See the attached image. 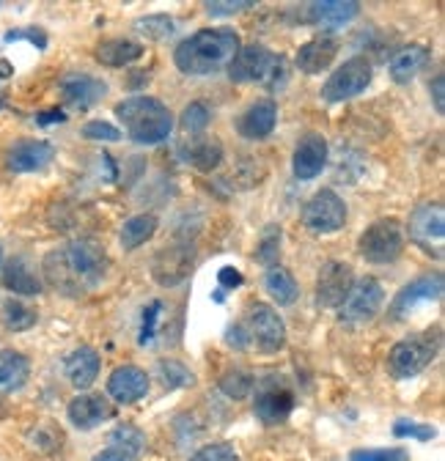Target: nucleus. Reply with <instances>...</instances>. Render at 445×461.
<instances>
[{"mask_svg":"<svg viewBox=\"0 0 445 461\" xmlns=\"http://www.w3.org/2000/svg\"><path fill=\"white\" fill-rule=\"evenodd\" d=\"M107 253L96 240H72L44 258V275L55 292L83 297L107 277Z\"/></svg>","mask_w":445,"mask_h":461,"instance_id":"nucleus-1","label":"nucleus"},{"mask_svg":"<svg viewBox=\"0 0 445 461\" xmlns=\"http://www.w3.org/2000/svg\"><path fill=\"white\" fill-rule=\"evenodd\" d=\"M240 47V33L234 28H204L177 47L174 64L185 75H214L232 64Z\"/></svg>","mask_w":445,"mask_h":461,"instance_id":"nucleus-2","label":"nucleus"},{"mask_svg":"<svg viewBox=\"0 0 445 461\" xmlns=\"http://www.w3.org/2000/svg\"><path fill=\"white\" fill-rule=\"evenodd\" d=\"M116 119L124 122L127 138L138 146H157L174 132V115L154 96H132L116 104Z\"/></svg>","mask_w":445,"mask_h":461,"instance_id":"nucleus-3","label":"nucleus"},{"mask_svg":"<svg viewBox=\"0 0 445 461\" xmlns=\"http://www.w3.org/2000/svg\"><path fill=\"white\" fill-rule=\"evenodd\" d=\"M229 77L234 83H261L267 88H277V83L286 77V64L281 55L269 52L267 47L248 44L232 58Z\"/></svg>","mask_w":445,"mask_h":461,"instance_id":"nucleus-4","label":"nucleus"},{"mask_svg":"<svg viewBox=\"0 0 445 461\" xmlns=\"http://www.w3.org/2000/svg\"><path fill=\"white\" fill-rule=\"evenodd\" d=\"M440 343H442L440 327L413 332L391 349V355H387V368H391V374L396 379H410V376L421 374L437 357Z\"/></svg>","mask_w":445,"mask_h":461,"instance_id":"nucleus-5","label":"nucleus"},{"mask_svg":"<svg viewBox=\"0 0 445 461\" xmlns=\"http://www.w3.org/2000/svg\"><path fill=\"white\" fill-rule=\"evenodd\" d=\"M404 250V228L399 220L385 217L371 222L358 242V253L368 264H394Z\"/></svg>","mask_w":445,"mask_h":461,"instance_id":"nucleus-6","label":"nucleus"},{"mask_svg":"<svg viewBox=\"0 0 445 461\" xmlns=\"http://www.w3.org/2000/svg\"><path fill=\"white\" fill-rule=\"evenodd\" d=\"M242 332L248 338V346H256L264 355H275L286 346V327L269 305L253 303L245 313Z\"/></svg>","mask_w":445,"mask_h":461,"instance_id":"nucleus-7","label":"nucleus"},{"mask_svg":"<svg viewBox=\"0 0 445 461\" xmlns=\"http://www.w3.org/2000/svg\"><path fill=\"white\" fill-rule=\"evenodd\" d=\"M300 220L311 234H332V230H341L347 222V203L336 190H319L303 206Z\"/></svg>","mask_w":445,"mask_h":461,"instance_id":"nucleus-8","label":"nucleus"},{"mask_svg":"<svg viewBox=\"0 0 445 461\" xmlns=\"http://www.w3.org/2000/svg\"><path fill=\"white\" fill-rule=\"evenodd\" d=\"M368 86H371V64L363 55H355L327 77V83L322 86V99L327 104H339V102L355 99Z\"/></svg>","mask_w":445,"mask_h":461,"instance_id":"nucleus-9","label":"nucleus"},{"mask_svg":"<svg viewBox=\"0 0 445 461\" xmlns=\"http://www.w3.org/2000/svg\"><path fill=\"white\" fill-rule=\"evenodd\" d=\"M410 237L421 245L429 256L442 258V240H445V212L440 203H423L410 217Z\"/></svg>","mask_w":445,"mask_h":461,"instance_id":"nucleus-10","label":"nucleus"},{"mask_svg":"<svg viewBox=\"0 0 445 461\" xmlns=\"http://www.w3.org/2000/svg\"><path fill=\"white\" fill-rule=\"evenodd\" d=\"M253 410H256L261 423H281L295 410V393L289 390V384L284 379L269 376L256 390V407Z\"/></svg>","mask_w":445,"mask_h":461,"instance_id":"nucleus-11","label":"nucleus"},{"mask_svg":"<svg viewBox=\"0 0 445 461\" xmlns=\"http://www.w3.org/2000/svg\"><path fill=\"white\" fill-rule=\"evenodd\" d=\"M442 297V275L434 272V275H421L415 277L410 285H404L402 292L394 297L391 308H387V316L394 321H402L407 319L418 305H426V303H437Z\"/></svg>","mask_w":445,"mask_h":461,"instance_id":"nucleus-12","label":"nucleus"},{"mask_svg":"<svg viewBox=\"0 0 445 461\" xmlns=\"http://www.w3.org/2000/svg\"><path fill=\"white\" fill-rule=\"evenodd\" d=\"M382 303H385V292H382L379 280L360 277L352 283L347 300L341 303V321H350V324L368 321L379 313Z\"/></svg>","mask_w":445,"mask_h":461,"instance_id":"nucleus-13","label":"nucleus"},{"mask_svg":"<svg viewBox=\"0 0 445 461\" xmlns=\"http://www.w3.org/2000/svg\"><path fill=\"white\" fill-rule=\"evenodd\" d=\"M355 277H352V267L344 261H327L319 269L316 277V305L319 308H341V303L347 300L350 288H352Z\"/></svg>","mask_w":445,"mask_h":461,"instance_id":"nucleus-14","label":"nucleus"},{"mask_svg":"<svg viewBox=\"0 0 445 461\" xmlns=\"http://www.w3.org/2000/svg\"><path fill=\"white\" fill-rule=\"evenodd\" d=\"M193 269V248H165L157 253L151 264V275L159 285L174 288L179 285Z\"/></svg>","mask_w":445,"mask_h":461,"instance_id":"nucleus-15","label":"nucleus"},{"mask_svg":"<svg viewBox=\"0 0 445 461\" xmlns=\"http://www.w3.org/2000/svg\"><path fill=\"white\" fill-rule=\"evenodd\" d=\"M149 393V376L138 366H119L107 376V395L119 403H135Z\"/></svg>","mask_w":445,"mask_h":461,"instance_id":"nucleus-16","label":"nucleus"},{"mask_svg":"<svg viewBox=\"0 0 445 461\" xmlns=\"http://www.w3.org/2000/svg\"><path fill=\"white\" fill-rule=\"evenodd\" d=\"M324 165H327V140L322 135H305L300 140V146L295 149V157H292L295 176L303 182L316 179L324 170Z\"/></svg>","mask_w":445,"mask_h":461,"instance_id":"nucleus-17","label":"nucleus"},{"mask_svg":"<svg viewBox=\"0 0 445 461\" xmlns=\"http://www.w3.org/2000/svg\"><path fill=\"white\" fill-rule=\"evenodd\" d=\"M107 94V83L91 75H69L61 80V96L75 110H91Z\"/></svg>","mask_w":445,"mask_h":461,"instance_id":"nucleus-18","label":"nucleus"},{"mask_svg":"<svg viewBox=\"0 0 445 461\" xmlns=\"http://www.w3.org/2000/svg\"><path fill=\"white\" fill-rule=\"evenodd\" d=\"M55 157V149L47 140H17L6 151V167L14 173H33L50 165Z\"/></svg>","mask_w":445,"mask_h":461,"instance_id":"nucleus-19","label":"nucleus"},{"mask_svg":"<svg viewBox=\"0 0 445 461\" xmlns=\"http://www.w3.org/2000/svg\"><path fill=\"white\" fill-rule=\"evenodd\" d=\"M67 412H69L72 426H77L80 431H91L94 426H99V423H104V420H110L116 415V410L110 407L107 398L91 395V393H83V395L72 398Z\"/></svg>","mask_w":445,"mask_h":461,"instance_id":"nucleus-20","label":"nucleus"},{"mask_svg":"<svg viewBox=\"0 0 445 461\" xmlns=\"http://www.w3.org/2000/svg\"><path fill=\"white\" fill-rule=\"evenodd\" d=\"M275 122H277L275 99H259L237 119V132L248 140H261L275 130Z\"/></svg>","mask_w":445,"mask_h":461,"instance_id":"nucleus-21","label":"nucleus"},{"mask_svg":"<svg viewBox=\"0 0 445 461\" xmlns=\"http://www.w3.org/2000/svg\"><path fill=\"white\" fill-rule=\"evenodd\" d=\"M358 14L360 4H352V0H324V4L308 6V23L322 31H339L350 25Z\"/></svg>","mask_w":445,"mask_h":461,"instance_id":"nucleus-22","label":"nucleus"},{"mask_svg":"<svg viewBox=\"0 0 445 461\" xmlns=\"http://www.w3.org/2000/svg\"><path fill=\"white\" fill-rule=\"evenodd\" d=\"M336 55H339V41L332 36H319V39L305 41L297 50L295 64L305 75H322L332 61H336Z\"/></svg>","mask_w":445,"mask_h":461,"instance_id":"nucleus-23","label":"nucleus"},{"mask_svg":"<svg viewBox=\"0 0 445 461\" xmlns=\"http://www.w3.org/2000/svg\"><path fill=\"white\" fill-rule=\"evenodd\" d=\"M4 285L9 288L12 294H20V297L41 294V280H39V275L33 272V267L23 256L6 261V267H4Z\"/></svg>","mask_w":445,"mask_h":461,"instance_id":"nucleus-24","label":"nucleus"},{"mask_svg":"<svg viewBox=\"0 0 445 461\" xmlns=\"http://www.w3.org/2000/svg\"><path fill=\"white\" fill-rule=\"evenodd\" d=\"M429 61V47L423 44H407L402 50L394 52L391 64H387V72H391L394 83H410Z\"/></svg>","mask_w":445,"mask_h":461,"instance_id":"nucleus-25","label":"nucleus"},{"mask_svg":"<svg viewBox=\"0 0 445 461\" xmlns=\"http://www.w3.org/2000/svg\"><path fill=\"white\" fill-rule=\"evenodd\" d=\"M64 371H67L69 382L77 390H88L99 376V355H96V349H91V346H80V349H75L67 357Z\"/></svg>","mask_w":445,"mask_h":461,"instance_id":"nucleus-26","label":"nucleus"},{"mask_svg":"<svg viewBox=\"0 0 445 461\" xmlns=\"http://www.w3.org/2000/svg\"><path fill=\"white\" fill-rule=\"evenodd\" d=\"M179 157H182L187 165H193L195 170L209 173V170H214V167L222 162V146H220V140H214V138H198V140L182 143V146H179Z\"/></svg>","mask_w":445,"mask_h":461,"instance_id":"nucleus-27","label":"nucleus"},{"mask_svg":"<svg viewBox=\"0 0 445 461\" xmlns=\"http://www.w3.org/2000/svg\"><path fill=\"white\" fill-rule=\"evenodd\" d=\"M143 55V44L132 39H110L96 47V61L110 69H124Z\"/></svg>","mask_w":445,"mask_h":461,"instance_id":"nucleus-28","label":"nucleus"},{"mask_svg":"<svg viewBox=\"0 0 445 461\" xmlns=\"http://www.w3.org/2000/svg\"><path fill=\"white\" fill-rule=\"evenodd\" d=\"M31 376V363L25 355L14 349L0 352V393H14L20 390Z\"/></svg>","mask_w":445,"mask_h":461,"instance_id":"nucleus-29","label":"nucleus"},{"mask_svg":"<svg viewBox=\"0 0 445 461\" xmlns=\"http://www.w3.org/2000/svg\"><path fill=\"white\" fill-rule=\"evenodd\" d=\"M264 288L267 294L277 303V305H295L297 294H300V285L295 280V275L284 267H269L264 275Z\"/></svg>","mask_w":445,"mask_h":461,"instance_id":"nucleus-30","label":"nucleus"},{"mask_svg":"<svg viewBox=\"0 0 445 461\" xmlns=\"http://www.w3.org/2000/svg\"><path fill=\"white\" fill-rule=\"evenodd\" d=\"M157 230V217L154 214H135L124 222L122 228V248L127 253L138 250L141 245H146Z\"/></svg>","mask_w":445,"mask_h":461,"instance_id":"nucleus-31","label":"nucleus"},{"mask_svg":"<svg viewBox=\"0 0 445 461\" xmlns=\"http://www.w3.org/2000/svg\"><path fill=\"white\" fill-rule=\"evenodd\" d=\"M281 242H284V228L269 222L261 237H259V245H256V261L264 264L267 269L277 264V258H281Z\"/></svg>","mask_w":445,"mask_h":461,"instance_id":"nucleus-32","label":"nucleus"},{"mask_svg":"<svg viewBox=\"0 0 445 461\" xmlns=\"http://www.w3.org/2000/svg\"><path fill=\"white\" fill-rule=\"evenodd\" d=\"M135 33H141L143 39L149 41H162V39H168L174 33V20L168 14H149V17H141L135 20Z\"/></svg>","mask_w":445,"mask_h":461,"instance_id":"nucleus-33","label":"nucleus"},{"mask_svg":"<svg viewBox=\"0 0 445 461\" xmlns=\"http://www.w3.org/2000/svg\"><path fill=\"white\" fill-rule=\"evenodd\" d=\"M110 445L132 458V456H138L146 447V437H143V431L138 426L127 423V426H119V429L110 431Z\"/></svg>","mask_w":445,"mask_h":461,"instance_id":"nucleus-34","label":"nucleus"},{"mask_svg":"<svg viewBox=\"0 0 445 461\" xmlns=\"http://www.w3.org/2000/svg\"><path fill=\"white\" fill-rule=\"evenodd\" d=\"M4 324L12 330V332H25V330H31L33 324H36V311L33 308H28L25 303H20V300H6V305H4Z\"/></svg>","mask_w":445,"mask_h":461,"instance_id":"nucleus-35","label":"nucleus"},{"mask_svg":"<svg viewBox=\"0 0 445 461\" xmlns=\"http://www.w3.org/2000/svg\"><path fill=\"white\" fill-rule=\"evenodd\" d=\"M253 384H256V379L248 371H242V368H234L229 374H222V379H220V390L226 393L229 398H234V401L250 395Z\"/></svg>","mask_w":445,"mask_h":461,"instance_id":"nucleus-36","label":"nucleus"},{"mask_svg":"<svg viewBox=\"0 0 445 461\" xmlns=\"http://www.w3.org/2000/svg\"><path fill=\"white\" fill-rule=\"evenodd\" d=\"M182 130L185 132H190V135H198V132H204L206 127H209V122H212V113H209V107L204 104V102H190L185 110H182Z\"/></svg>","mask_w":445,"mask_h":461,"instance_id":"nucleus-37","label":"nucleus"},{"mask_svg":"<svg viewBox=\"0 0 445 461\" xmlns=\"http://www.w3.org/2000/svg\"><path fill=\"white\" fill-rule=\"evenodd\" d=\"M159 374H162V379L168 387H193V382H195V376L179 360H162Z\"/></svg>","mask_w":445,"mask_h":461,"instance_id":"nucleus-38","label":"nucleus"},{"mask_svg":"<svg viewBox=\"0 0 445 461\" xmlns=\"http://www.w3.org/2000/svg\"><path fill=\"white\" fill-rule=\"evenodd\" d=\"M352 461H410L402 447H374V450H352Z\"/></svg>","mask_w":445,"mask_h":461,"instance_id":"nucleus-39","label":"nucleus"},{"mask_svg":"<svg viewBox=\"0 0 445 461\" xmlns=\"http://www.w3.org/2000/svg\"><path fill=\"white\" fill-rule=\"evenodd\" d=\"M83 138H88V140H104V143H116V140H122V130L114 127L110 122H88V124L83 127Z\"/></svg>","mask_w":445,"mask_h":461,"instance_id":"nucleus-40","label":"nucleus"},{"mask_svg":"<svg viewBox=\"0 0 445 461\" xmlns=\"http://www.w3.org/2000/svg\"><path fill=\"white\" fill-rule=\"evenodd\" d=\"M190 461H240L232 445H206L190 456Z\"/></svg>","mask_w":445,"mask_h":461,"instance_id":"nucleus-41","label":"nucleus"},{"mask_svg":"<svg viewBox=\"0 0 445 461\" xmlns=\"http://www.w3.org/2000/svg\"><path fill=\"white\" fill-rule=\"evenodd\" d=\"M159 311H162V303H159V300L149 303V308L143 311V321H141V335H138V343H141V346H149V343L154 340V327H157Z\"/></svg>","mask_w":445,"mask_h":461,"instance_id":"nucleus-42","label":"nucleus"},{"mask_svg":"<svg viewBox=\"0 0 445 461\" xmlns=\"http://www.w3.org/2000/svg\"><path fill=\"white\" fill-rule=\"evenodd\" d=\"M394 434H396V437H418V439H431V437H434V429H431V426H418V423H410V420H396V426H394Z\"/></svg>","mask_w":445,"mask_h":461,"instance_id":"nucleus-43","label":"nucleus"},{"mask_svg":"<svg viewBox=\"0 0 445 461\" xmlns=\"http://www.w3.org/2000/svg\"><path fill=\"white\" fill-rule=\"evenodd\" d=\"M253 4L250 0H237V4H220V0H214V4H206V12L212 17H226V14H237V12H245L250 9Z\"/></svg>","mask_w":445,"mask_h":461,"instance_id":"nucleus-44","label":"nucleus"},{"mask_svg":"<svg viewBox=\"0 0 445 461\" xmlns=\"http://www.w3.org/2000/svg\"><path fill=\"white\" fill-rule=\"evenodd\" d=\"M17 39H28V41H33L39 50L47 47V36H44V31H39V28H25V31H9V33H6V41H17Z\"/></svg>","mask_w":445,"mask_h":461,"instance_id":"nucleus-45","label":"nucleus"},{"mask_svg":"<svg viewBox=\"0 0 445 461\" xmlns=\"http://www.w3.org/2000/svg\"><path fill=\"white\" fill-rule=\"evenodd\" d=\"M217 283H220L222 288H240V285H242V275H240L234 267H222L220 275H217Z\"/></svg>","mask_w":445,"mask_h":461,"instance_id":"nucleus-46","label":"nucleus"},{"mask_svg":"<svg viewBox=\"0 0 445 461\" xmlns=\"http://www.w3.org/2000/svg\"><path fill=\"white\" fill-rule=\"evenodd\" d=\"M64 122H67V113H64V110H59V107H55V110H44V113H39V115H36V124H39V127L64 124Z\"/></svg>","mask_w":445,"mask_h":461,"instance_id":"nucleus-47","label":"nucleus"},{"mask_svg":"<svg viewBox=\"0 0 445 461\" xmlns=\"http://www.w3.org/2000/svg\"><path fill=\"white\" fill-rule=\"evenodd\" d=\"M431 99H434V110L442 115V110H445V77L442 75H437L431 83Z\"/></svg>","mask_w":445,"mask_h":461,"instance_id":"nucleus-48","label":"nucleus"},{"mask_svg":"<svg viewBox=\"0 0 445 461\" xmlns=\"http://www.w3.org/2000/svg\"><path fill=\"white\" fill-rule=\"evenodd\" d=\"M94 461H132L130 456H124L122 450H116V447H107V450H102V453H96V458Z\"/></svg>","mask_w":445,"mask_h":461,"instance_id":"nucleus-49","label":"nucleus"},{"mask_svg":"<svg viewBox=\"0 0 445 461\" xmlns=\"http://www.w3.org/2000/svg\"><path fill=\"white\" fill-rule=\"evenodd\" d=\"M0 264H4V250H0Z\"/></svg>","mask_w":445,"mask_h":461,"instance_id":"nucleus-50","label":"nucleus"}]
</instances>
